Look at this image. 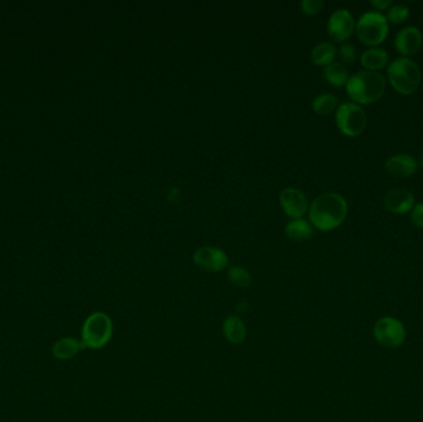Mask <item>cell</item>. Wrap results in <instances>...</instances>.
<instances>
[{"mask_svg":"<svg viewBox=\"0 0 423 422\" xmlns=\"http://www.w3.org/2000/svg\"><path fill=\"white\" fill-rule=\"evenodd\" d=\"M356 48L351 43H343L339 48V58L346 63H351L356 60Z\"/></svg>","mask_w":423,"mask_h":422,"instance_id":"obj_24","label":"cell"},{"mask_svg":"<svg viewBox=\"0 0 423 422\" xmlns=\"http://www.w3.org/2000/svg\"><path fill=\"white\" fill-rule=\"evenodd\" d=\"M83 348L84 345H82V342L72 337H65L55 342V345H53V355L56 359H72Z\"/></svg>","mask_w":423,"mask_h":422,"instance_id":"obj_15","label":"cell"},{"mask_svg":"<svg viewBox=\"0 0 423 422\" xmlns=\"http://www.w3.org/2000/svg\"><path fill=\"white\" fill-rule=\"evenodd\" d=\"M323 76L329 85L334 87L346 86V82L349 80L346 68L341 63H331L327 67H324Z\"/></svg>","mask_w":423,"mask_h":422,"instance_id":"obj_19","label":"cell"},{"mask_svg":"<svg viewBox=\"0 0 423 422\" xmlns=\"http://www.w3.org/2000/svg\"><path fill=\"white\" fill-rule=\"evenodd\" d=\"M193 261L198 268L208 273H218L228 265V255L216 247H202L194 251Z\"/></svg>","mask_w":423,"mask_h":422,"instance_id":"obj_9","label":"cell"},{"mask_svg":"<svg viewBox=\"0 0 423 422\" xmlns=\"http://www.w3.org/2000/svg\"><path fill=\"white\" fill-rule=\"evenodd\" d=\"M113 336V321L104 312H93L82 326V345L84 348L99 350L108 345Z\"/></svg>","mask_w":423,"mask_h":422,"instance_id":"obj_4","label":"cell"},{"mask_svg":"<svg viewBox=\"0 0 423 422\" xmlns=\"http://www.w3.org/2000/svg\"><path fill=\"white\" fill-rule=\"evenodd\" d=\"M419 166L423 168V151L419 155Z\"/></svg>","mask_w":423,"mask_h":422,"instance_id":"obj_28","label":"cell"},{"mask_svg":"<svg viewBox=\"0 0 423 422\" xmlns=\"http://www.w3.org/2000/svg\"><path fill=\"white\" fill-rule=\"evenodd\" d=\"M385 168L394 178H409L416 173L419 168V163L416 161V158L409 153H399L391 156L385 163Z\"/></svg>","mask_w":423,"mask_h":422,"instance_id":"obj_13","label":"cell"},{"mask_svg":"<svg viewBox=\"0 0 423 422\" xmlns=\"http://www.w3.org/2000/svg\"><path fill=\"white\" fill-rule=\"evenodd\" d=\"M324 6L323 0H303L301 1V9L307 15H314L319 13Z\"/></svg>","mask_w":423,"mask_h":422,"instance_id":"obj_23","label":"cell"},{"mask_svg":"<svg viewBox=\"0 0 423 422\" xmlns=\"http://www.w3.org/2000/svg\"><path fill=\"white\" fill-rule=\"evenodd\" d=\"M384 206L388 211L395 215H406L414 208V196L409 190L394 188L385 196Z\"/></svg>","mask_w":423,"mask_h":422,"instance_id":"obj_12","label":"cell"},{"mask_svg":"<svg viewBox=\"0 0 423 422\" xmlns=\"http://www.w3.org/2000/svg\"><path fill=\"white\" fill-rule=\"evenodd\" d=\"M285 233L287 238L297 242L308 240L313 235V226L309 222L304 221L302 218L292 220L286 224Z\"/></svg>","mask_w":423,"mask_h":422,"instance_id":"obj_17","label":"cell"},{"mask_svg":"<svg viewBox=\"0 0 423 422\" xmlns=\"http://www.w3.org/2000/svg\"><path fill=\"white\" fill-rule=\"evenodd\" d=\"M410 8L407 5L395 4L390 6L386 14V19L392 24H401L405 20L409 19Z\"/></svg>","mask_w":423,"mask_h":422,"instance_id":"obj_22","label":"cell"},{"mask_svg":"<svg viewBox=\"0 0 423 422\" xmlns=\"http://www.w3.org/2000/svg\"><path fill=\"white\" fill-rule=\"evenodd\" d=\"M346 93L356 104H371L384 96L386 80L379 72L361 71L349 77L346 85Z\"/></svg>","mask_w":423,"mask_h":422,"instance_id":"obj_2","label":"cell"},{"mask_svg":"<svg viewBox=\"0 0 423 422\" xmlns=\"http://www.w3.org/2000/svg\"><path fill=\"white\" fill-rule=\"evenodd\" d=\"M228 278L233 285H236L238 288H249L253 283V278H251V273L243 266L239 265H233L231 268L228 270Z\"/></svg>","mask_w":423,"mask_h":422,"instance_id":"obj_21","label":"cell"},{"mask_svg":"<svg viewBox=\"0 0 423 422\" xmlns=\"http://www.w3.org/2000/svg\"><path fill=\"white\" fill-rule=\"evenodd\" d=\"M370 4L376 10H389L390 6H392L394 3L391 0H371Z\"/></svg>","mask_w":423,"mask_h":422,"instance_id":"obj_26","label":"cell"},{"mask_svg":"<svg viewBox=\"0 0 423 422\" xmlns=\"http://www.w3.org/2000/svg\"><path fill=\"white\" fill-rule=\"evenodd\" d=\"M248 308H249V303H246V301H241V303H238V306H236V312H238V313H243V312H246Z\"/></svg>","mask_w":423,"mask_h":422,"instance_id":"obj_27","label":"cell"},{"mask_svg":"<svg viewBox=\"0 0 423 422\" xmlns=\"http://www.w3.org/2000/svg\"><path fill=\"white\" fill-rule=\"evenodd\" d=\"M394 45L402 58L412 56L422 46V33L416 26H406L395 36Z\"/></svg>","mask_w":423,"mask_h":422,"instance_id":"obj_11","label":"cell"},{"mask_svg":"<svg viewBox=\"0 0 423 422\" xmlns=\"http://www.w3.org/2000/svg\"><path fill=\"white\" fill-rule=\"evenodd\" d=\"M313 111L317 114L327 115L338 108V98L331 93H323L314 97L312 102Z\"/></svg>","mask_w":423,"mask_h":422,"instance_id":"obj_20","label":"cell"},{"mask_svg":"<svg viewBox=\"0 0 423 422\" xmlns=\"http://www.w3.org/2000/svg\"><path fill=\"white\" fill-rule=\"evenodd\" d=\"M336 123L341 134L354 138L366 130L368 118L366 111L359 104L346 102L337 108Z\"/></svg>","mask_w":423,"mask_h":422,"instance_id":"obj_6","label":"cell"},{"mask_svg":"<svg viewBox=\"0 0 423 422\" xmlns=\"http://www.w3.org/2000/svg\"><path fill=\"white\" fill-rule=\"evenodd\" d=\"M280 203L285 213L294 220L302 218L309 210L307 197L296 188H285L280 195Z\"/></svg>","mask_w":423,"mask_h":422,"instance_id":"obj_10","label":"cell"},{"mask_svg":"<svg viewBox=\"0 0 423 422\" xmlns=\"http://www.w3.org/2000/svg\"><path fill=\"white\" fill-rule=\"evenodd\" d=\"M411 222L414 223V227L423 229V202L414 205L411 211Z\"/></svg>","mask_w":423,"mask_h":422,"instance_id":"obj_25","label":"cell"},{"mask_svg":"<svg viewBox=\"0 0 423 422\" xmlns=\"http://www.w3.org/2000/svg\"><path fill=\"white\" fill-rule=\"evenodd\" d=\"M388 78L395 91L409 96L417 91L421 82V71L417 63L409 58H397L388 67Z\"/></svg>","mask_w":423,"mask_h":422,"instance_id":"obj_3","label":"cell"},{"mask_svg":"<svg viewBox=\"0 0 423 422\" xmlns=\"http://www.w3.org/2000/svg\"><path fill=\"white\" fill-rule=\"evenodd\" d=\"M223 335L233 345H241L246 337V327L238 315H229L223 322Z\"/></svg>","mask_w":423,"mask_h":422,"instance_id":"obj_14","label":"cell"},{"mask_svg":"<svg viewBox=\"0 0 423 422\" xmlns=\"http://www.w3.org/2000/svg\"><path fill=\"white\" fill-rule=\"evenodd\" d=\"M311 224L321 232H329L343 224L348 216L346 198L336 192L316 197L308 210Z\"/></svg>","mask_w":423,"mask_h":422,"instance_id":"obj_1","label":"cell"},{"mask_svg":"<svg viewBox=\"0 0 423 422\" xmlns=\"http://www.w3.org/2000/svg\"><path fill=\"white\" fill-rule=\"evenodd\" d=\"M356 33L361 43L376 48L389 35V21L380 11H366L356 21Z\"/></svg>","mask_w":423,"mask_h":422,"instance_id":"obj_5","label":"cell"},{"mask_svg":"<svg viewBox=\"0 0 423 422\" xmlns=\"http://www.w3.org/2000/svg\"><path fill=\"white\" fill-rule=\"evenodd\" d=\"M390 55L384 48H370L363 53L361 58V66L366 68V71H374L384 68L389 63Z\"/></svg>","mask_w":423,"mask_h":422,"instance_id":"obj_16","label":"cell"},{"mask_svg":"<svg viewBox=\"0 0 423 422\" xmlns=\"http://www.w3.org/2000/svg\"><path fill=\"white\" fill-rule=\"evenodd\" d=\"M374 337L379 345L386 348H397L406 340L404 323L395 317H383L374 327Z\"/></svg>","mask_w":423,"mask_h":422,"instance_id":"obj_7","label":"cell"},{"mask_svg":"<svg viewBox=\"0 0 423 422\" xmlns=\"http://www.w3.org/2000/svg\"><path fill=\"white\" fill-rule=\"evenodd\" d=\"M336 55H337V48L333 43H321L313 48L312 53H311V60L317 66L327 67L328 65L333 63Z\"/></svg>","mask_w":423,"mask_h":422,"instance_id":"obj_18","label":"cell"},{"mask_svg":"<svg viewBox=\"0 0 423 422\" xmlns=\"http://www.w3.org/2000/svg\"><path fill=\"white\" fill-rule=\"evenodd\" d=\"M327 30L334 41L344 43L354 33L356 20L349 10L337 9L328 19Z\"/></svg>","mask_w":423,"mask_h":422,"instance_id":"obj_8","label":"cell"}]
</instances>
